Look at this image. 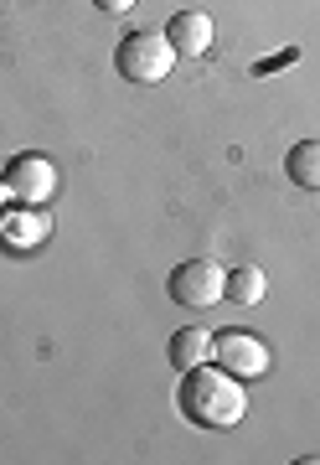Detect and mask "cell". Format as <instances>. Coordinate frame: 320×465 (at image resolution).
Returning <instances> with one entry per match:
<instances>
[{"instance_id": "1", "label": "cell", "mask_w": 320, "mask_h": 465, "mask_svg": "<svg viewBox=\"0 0 320 465\" xmlns=\"http://www.w3.org/2000/svg\"><path fill=\"white\" fill-rule=\"evenodd\" d=\"M176 409L186 424H202V430H233L248 414V393L243 378L222 372V367H186L181 388H176Z\"/></svg>"}, {"instance_id": "2", "label": "cell", "mask_w": 320, "mask_h": 465, "mask_svg": "<svg viewBox=\"0 0 320 465\" xmlns=\"http://www.w3.org/2000/svg\"><path fill=\"white\" fill-rule=\"evenodd\" d=\"M114 67L130 84H166L170 67H176V47H170L166 32H130L114 47Z\"/></svg>"}, {"instance_id": "3", "label": "cell", "mask_w": 320, "mask_h": 465, "mask_svg": "<svg viewBox=\"0 0 320 465\" xmlns=\"http://www.w3.org/2000/svg\"><path fill=\"white\" fill-rule=\"evenodd\" d=\"M170 300L186 311L218 305V300H228V269L218 259H186V264L170 269Z\"/></svg>"}, {"instance_id": "4", "label": "cell", "mask_w": 320, "mask_h": 465, "mask_svg": "<svg viewBox=\"0 0 320 465\" xmlns=\"http://www.w3.org/2000/svg\"><path fill=\"white\" fill-rule=\"evenodd\" d=\"M212 362H218L222 372H233V378L248 382V378H264V372H269V347L253 331L222 326V331H212Z\"/></svg>"}, {"instance_id": "5", "label": "cell", "mask_w": 320, "mask_h": 465, "mask_svg": "<svg viewBox=\"0 0 320 465\" xmlns=\"http://www.w3.org/2000/svg\"><path fill=\"white\" fill-rule=\"evenodd\" d=\"M5 186H11V197L21 207H47V197L57 192V166L47 155H16L5 166Z\"/></svg>"}, {"instance_id": "6", "label": "cell", "mask_w": 320, "mask_h": 465, "mask_svg": "<svg viewBox=\"0 0 320 465\" xmlns=\"http://www.w3.org/2000/svg\"><path fill=\"white\" fill-rule=\"evenodd\" d=\"M47 232H52V217L42 213V207H21L16 202V207L0 213V238H5L11 249H36Z\"/></svg>"}, {"instance_id": "7", "label": "cell", "mask_w": 320, "mask_h": 465, "mask_svg": "<svg viewBox=\"0 0 320 465\" xmlns=\"http://www.w3.org/2000/svg\"><path fill=\"white\" fill-rule=\"evenodd\" d=\"M166 36H170V47H176V57H202L212 47V16L207 11H176Z\"/></svg>"}, {"instance_id": "8", "label": "cell", "mask_w": 320, "mask_h": 465, "mask_svg": "<svg viewBox=\"0 0 320 465\" xmlns=\"http://www.w3.org/2000/svg\"><path fill=\"white\" fill-rule=\"evenodd\" d=\"M202 362H212V331L207 326H181L170 336V367L186 372V367H202Z\"/></svg>"}, {"instance_id": "9", "label": "cell", "mask_w": 320, "mask_h": 465, "mask_svg": "<svg viewBox=\"0 0 320 465\" xmlns=\"http://www.w3.org/2000/svg\"><path fill=\"white\" fill-rule=\"evenodd\" d=\"M285 171H289V182H295V186L320 192V140H300V145H289Z\"/></svg>"}, {"instance_id": "10", "label": "cell", "mask_w": 320, "mask_h": 465, "mask_svg": "<svg viewBox=\"0 0 320 465\" xmlns=\"http://www.w3.org/2000/svg\"><path fill=\"white\" fill-rule=\"evenodd\" d=\"M264 290H269V280H264V269L258 264H243V269L228 274V300H238V305H258Z\"/></svg>"}, {"instance_id": "11", "label": "cell", "mask_w": 320, "mask_h": 465, "mask_svg": "<svg viewBox=\"0 0 320 465\" xmlns=\"http://www.w3.org/2000/svg\"><path fill=\"white\" fill-rule=\"evenodd\" d=\"M93 5H99L103 16H124V11H135L140 0H93Z\"/></svg>"}, {"instance_id": "12", "label": "cell", "mask_w": 320, "mask_h": 465, "mask_svg": "<svg viewBox=\"0 0 320 465\" xmlns=\"http://www.w3.org/2000/svg\"><path fill=\"white\" fill-rule=\"evenodd\" d=\"M0 213H5V207H0Z\"/></svg>"}]
</instances>
